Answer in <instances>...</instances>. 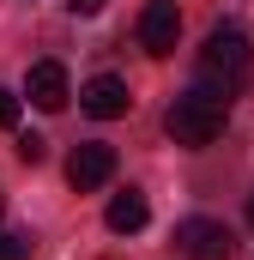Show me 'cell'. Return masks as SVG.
<instances>
[{
    "label": "cell",
    "mask_w": 254,
    "mask_h": 260,
    "mask_svg": "<svg viewBox=\"0 0 254 260\" xmlns=\"http://www.w3.org/2000/svg\"><path fill=\"white\" fill-rule=\"evenodd\" d=\"M248 79H254V49H248V37H242L236 24H218V30L206 37L200 61H194V91L230 109V103L248 91Z\"/></svg>",
    "instance_id": "1"
},
{
    "label": "cell",
    "mask_w": 254,
    "mask_h": 260,
    "mask_svg": "<svg viewBox=\"0 0 254 260\" xmlns=\"http://www.w3.org/2000/svg\"><path fill=\"white\" fill-rule=\"evenodd\" d=\"M224 121H230V109L224 103H212V97H200V91H182L176 103H170V115H164V127H170V139L176 145H212L218 133H224Z\"/></svg>",
    "instance_id": "2"
},
{
    "label": "cell",
    "mask_w": 254,
    "mask_h": 260,
    "mask_svg": "<svg viewBox=\"0 0 254 260\" xmlns=\"http://www.w3.org/2000/svg\"><path fill=\"white\" fill-rule=\"evenodd\" d=\"M176 248H182V260H230L236 254L230 230L212 224V218H182L176 224Z\"/></svg>",
    "instance_id": "3"
},
{
    "label": "cell",
    "mask_w": 254,
    "mask_h": 260,
    "mask_svg": "<svg viewBox=\"0 0 254 260\" xmlns=\"http://www.w3.org/2000/svg\"><path fill=\"white\" fill-rule=\"evenodd\" d=\"M176 37H182V12H176V0H151L145 12H139V49L145 55H176Z\"/></svg>",
    "instance_id": "4"
},
{
    "label": "cell",
    "mask_w": 254,
    "mask_h": 260,
    "mask_svg": "<svg viewBox=\"0 0 254 260\" xmlns=\"http://www.w3.org/2000/svg\"><path fill=\"white\" fill-rule=\"evenodd\" d=\"M109 176H115V145H103V139H91V145H79V151L67 157V182H73L79 194L103 188Z\"/></svg>",
    "instance_id": "5"
},
{
    "label": "cell",
    "mask_w": 254,
    "mask_h": 260,
    "mask_svg": "<svg viewBox=\"0 0 254 260\" xmlns=\"http://www.w3.org/2000/svg\"><path fill=\"white\" fill-rule=\"evenodd\" d=\"M24 97L37 103V109H67V97H73V85H67V67L61 61H37L30 73H24Z\"/></svg>",
    "instance_id": "6"
},
{
    "label": "cell",
    "mask_w": 254,
    "mask_h": 260,
    "mask_svg": "<svg viewBox=\"0 0 254 260\" xmlns=\"http://www.w3.org/2000/svg\"><path fill=\"white\" fill-rule=\"evenodd\" d=\"M127 85L115 79V73H97V79H85V91H79V109L85 115H97V121H115V115H127Z\"/></svg>",
    "instance_id": "7"
},
{
    "label": "cell",
    "mask_w": 254,
    "mask_h": 260,
    "mask_svg": "<svg viewBox=\"0 0 254 260\" xmlns=\"http://www.w3.org/2000/svg\"><path fill=\"white\" fill-rule=\"evenodd\" d=\"M103 218H109V230H115V236H133V230H145L151 206H145V194H133V188H127V194L109 200V212H103Z\"/></svg>",
    "instance_id": "8"
},
{
    "label": "cell",
    "mask_w": 254,
    "mask_h": 260,
    "mask_svg": "<svg viewBox=\"0 0 254 260\" xmlns=\"http://www.w3.org/2000/svg\"><path fill=\"white\" fill-rule=\"evenodd\" d=\"M30 230H0V260H30Z\"/></svg>",
    "instance_id": "9"
},
{
    "label": "cell",
    "mask_w": 254,
    "mask_h": 260,
    "mask_svg": "<svg viewBox=\"0 0 254 260\" xmlns=\"http://www.w3.org/2000/svg\"><path fill=\"white\" fill-rule=\"evenodd\" d=\"M18 157H24V164H43V157H49V139L24 133V139H18Z\"/></svg>",
    "instance_id": "10"
},
{
    "label": "cell",
    "mask_w": 254,
    "mask_h": 260,
    "mask_svg": "<svg viewBox=\"0 0 254 260\" xmlns=\"http://www.w3.org/2000/svg\"><path fill=\"white\" fill-rule=\"evenodd\" d=\"M6 127H18V97L0 85V133H6Z\"/></svg>",
    "instance_id": "11"
},
{
    "label": "cell",
    "mask_w": 254,
    "mask_h": 260,
    "mask_svg": "<svg viewBox=\"0 0 254 260\" xmlns=\"http://www.w3.org/2000/svg\"><path fill=\"white\" fill-rule=\"evenodd\" d=\"M67 12H79V18H91V12H103V0H67Z\"/></svg>",
    "instance_id": "12"
},
{
    "label": "cell",
    "mask_w": 254,
    "mask_h": 260,
    "mask_svg": "<svg viewBox=\"0 0 254 260\" xmlns=\"http://www.w3.org/2000/svg\"><path fill=\"white\" fill-rule=\"evenodd\" d=\"M248 224H254V194H248Z\"/></svg>",
    "instance_id": "13"
},
{
    "label": "cell",
    "mask_w": 254,
    "mask_h": 260,
    "mask_svg": "<svg viewBox=\"0 0 254 260\" xmlns=\"http://www.w3.org/2000/svg\"><path fill=\"white\" fill-rule=\"evenodd\" d=\"M0 212H6V200H0Z\"/></svg>",
    "instance_id": "14"
}]
</instances>
